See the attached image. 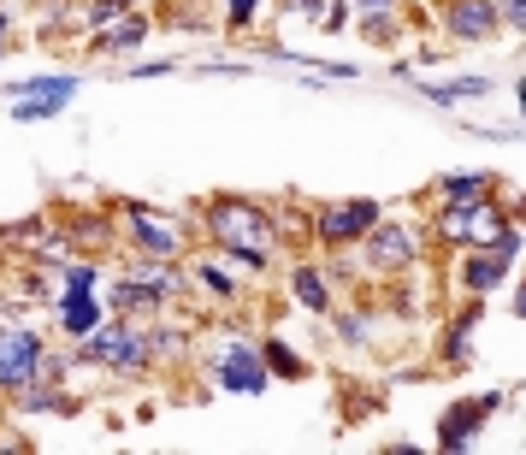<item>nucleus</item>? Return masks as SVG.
<instances>
[{
	"label": "nucleus",
	"mask_w": 526,
	"mask_h": 455,
	"mask_svg": "<svg viewBox=\"0 0 526 455\" xmlns=\"http://www.w3.org/2000/svg\"><path fill=\"white\" fill-rule=\"evenodd\" d=\"M213 237H219L225 249H237V255L261 260L272 225H266L255 207H243V201H219V207H213Z\"/></svg>",
	"instance_id": "obj_1"
},
{
	"label": "nucleus",
	"mask_w": 526,
	"mask_h": 455,
	"mask_svg": "<svg viewBox=\"0 0 526 455\" xmlns=\"http://www.w3.org/2000/svg\"><path fill=\"white\" fill-rule=\"evenodd\" d=\"M42 373H48V361H42V349H36L30 331H0V379L6 385H30Z\"/></svg>",
	"instance_id": "obj_2"
},
{
	"label": "nucleus",
	"mask_w": 526,
	"mask_h": 455,
	"mask_svg": "<svg viewBox=\"0 0 526 455\" xmlns=\"http://www.w3.org/2000/svg\"><path fill=\"white\" fill-rule=\"evenodd\" d=\"M444 231H450L456 243H491L503 225H497V207H491V201H467V207H450V213H444Z\"/></svg>",
	"instance_id": "obj_3"
},
{
	"label": "nucleus",
	"mask_w": 526,
	"mask_h": 455,
	"mask_svg": "<svg viewBox=\"0 0 526 455\" xmlns=\"http://www.w3.org/2000/svg\"><path fill=\"white\" fill-rule=\"evenodd\" d=\"M83 349H89L95 361H107V367H125V373H136V367L148 361V343L131 337V331H89Z\"/></svg>",
	"instance_id": "obj_4"
},
{
	"label": "nucleus",
	"mask_w": 526,
	"mask_h": 455,
	"mask_svg": "<svg viewBox=\"0 0 526 455\" xmlns=\"http://www.w3.org/2000/svg\"><path fill=\"white\" fill-rule=\"evenodd\" d=\"M373 219H379V207H373V201H355V207H331L326 219H320V231H326V243H343V237L373 231Z\"/></svg>",
	"instance_id": "obj_5"
},
{
	"label": "nucleus",
	"mask_w": 526,
	"mask_h": 455,
	"mask_svg": "<svg viewBox=\"0 0 526 455\" xmlns=\"http://www.w3.org/2000/svg\"><path fill=\"white\" fill-rule=\"evenodd\" d=\"M30 101H18V119H42V113H60L71 101V77H48V83H30L24 89Z\"/></svg>",
	"instance_id": "obj_6"
},
{
	"label": "nucleus",
	"mask_w": 526,
	"mask_h": 455,
	"mask_svg": "<svg viewBox=\"0 0 526 455\" xmlns=\"http://www.w3.org/2000/svg\"><path fill=\"white\" fill-rule=\"evenodd\" d=\"M219 379H225L231 390H261L266 385L261 361H255L249 349H231V355H225V367H219Z\"/></svg>",
	"instance_id": "obj_7"
},
{
	"label": "nucleus",
	"mask_w": 526,
	"mask_h": 455,
	"mask_svg": "<svg viewBox=\"0 0 526 455\" xmlns=\"http://www.w3.org/2000/svg\"><path fill=\"white\" fill-rule=\"evenodd\" d=\"M89 272H71V302H66V325L71 331H95V308H89Z\"/></svg>",
	"instance_id": "obj_8"
},
{
	"label": "nucleus",
	"mask_w": 526,
	"mask_h": 455,
	"mask_svg": "<svg viewBox=\"0 0 526 455\" xmlns=\"http://www.w3.org/2000/svg\"><path fill=\"white\" fill-rule=\"evenodd\" d=\"M450 24H456L461 36H485L497 24V12H491V0H461L456 12H450Z\"/></svg>",
	"instance_id": "obj_9"
},
{
	"label": "nucleus",
	"mask_w": 526,
	"mask_h": 455,
	"mask_svg": "<svg viewBox=\"0 0 526 455\" xmlns=\"http://www.w3.org/2000/svg\"><path fill=\"white\" fill-rule=\"evenodd\" d=\"M136 243H142V249H154V255H172V249H178V231H172L166 219L136 213Z\"/></svg>",
	"instance_id": "obj_10"
},
{
	"label": "nucleus",
	"mask_w": 526,
	"mask_h": 455,
	"mask_svg": "<svg viewBox=\"0 0 526 455\" xmlns=\"http://www.w3.org/2000/svg\"><path fill=\"white\" fill-rule=\"evenodd\" d=\"M408 255H414L408 231H373V260H379V266H402Z\"/></svg>",
	"instance_id": "obj_11"
},
{
	"label": "nucleus",
	"mask_w": 526,
	"mask_h": 455,
	"mask_svg": "<svg viewBox=\"0 0 526 455\" xmlns=\"http://www.w3.org/2000/svg\"><path fill=\"white\" fill-rule=\"evenodd\" d=\"M491 402H461V408H450V420H444V444H461L467 432H473V420L485 414Z\"/></svg>",
	"instance_id": "obj_12"
},
{
	"label": "nucleus",
	"mask_w": 526,
	"mask_h": 455,
	"mask_svg": "<svg viewBox=\"0 0 526 455\" xmlns=\"http://www.w3.org/2000/svg\"><path fill=\"white\" fill-rule=\"evenodd\" d=\"M497 278H503V255H497V249L467 266V284H473V290H485V284H497Z\"/></svg>",
	"instance_id": "obj_13"
},
{
	"label": "nucleus",
	"mask_w": 526,
	"mask_h": 455,
	"mask_svg": "<svg viewBox=\"0 0 526 455\" xmlns=\"http://www.w3.org/2000/svg\"><path fill=\"white\" fill-rule=\"evenodd\" d=\"M444 190H450V201H456V207H467V201H485V178H450Z\"/></svg>",
	"instance_id": "obj_14"
},
{
	"label": "nucleus",
	"mask_w": 526,
	"mask_h": 455,
	"mask_svg": "<svg viewBox=\"0 0 526 455\" xmlns=\"http://www.w3.org/2000/svg\"><path fill=\"white\" fill-rule=\"evenodd\" d=\"M296 296H302L308 308H326V284H320V272H302V278H296Z\"/></svg>",
	"instance_id": "obj_15"
},
{
	"label": "nucleus",
	"mask_w": 526,
	"mask_h": 455,
	"mask_svg": "<svg viewBox=\"0 0 526 455\" xmlns=\"http://www.w3.org/2000/svg\"><path fill=\"white\" fill-rule=\"evenodd\" d=\"M131 42H142V24H119V30H113V48H131Z\"/></svg>",
	"instance_id": "obj_16"
},
{
	"label": "nucleus",
	"mask_w": 526,
	"mask_h": 455,
	"mask_svg": "<svg viewBox=\"0 0 526 455\" xmlns=\"http://www.w3.org/2000/svg\"><path fill=\"white\" fill-rule=\"evenodd\" d=\"M503 18H509V24H526V0H503Z\"/></svg>",
	"instance_id": "obj_17"
},
{
	"label": "nucleus",
	"mask_w": 526,
	"mask_h": 455,
	"mask_svg": "<svg viewBox=\"0 0 526 455\" xmlns=\"http://www.w3.org/2000/svg\"><path fill=\"white\" fill-rule=\"evenodd\" d=\"M113 18H119V0H101V6H95V24H113Z\"/></svg>",
	"instance_id": "obj_18"
},
{
	"label": "nucleus",
	"mask_w": 526,
	"mask_h": 455,
	"mask_svg": "<svg viewBox=\"0 0 526 455\" xmlns=\"http://www.w3.org/2000/svg\"><path fill=\"white\" fill-rule=\"evenodd\" d=\"M231 18H237V24H249V18H255V0H231Z\"/></svg>",
	"instance_id": "obj_19"
},
{
	"label": "nucleus",
	"mask_w": 526,
	"mask_h": 455,
	"mask_svg": "<svg viewBox=\"0 0 526 455\" xmlns=\"http://www.w3.org/2000/svg\"><path fill=\"white\" fill-rule=\"evenodd\" d=\"M361 12H391V0H355Z\"/></svg>",
	"instance_id": "obj_20"
},
{
	"label": "nucleus",
	"mask_w": 526,
	"mask_h": 455,
	"mask_svg": "<svg viewBox=\"0 0 526 455\" xmlns=\"http://www.w3.org/2000/svg\"><path fill=\"white\" fill-rule=\"evenodd\" d=\"M0 36H6V18H0Z\"/></svg>",
	"instance_id": "obj_21"
}]
</instances>
